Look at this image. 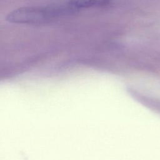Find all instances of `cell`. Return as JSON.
Instances as JSON below:
<instances>
[{
    "instance_id": "obj_1",
    "label": "cell",
    "mask_w": 160,
    "mask_h": 160,
    "mask_svg": "<svg viewBox=\"0 0 160 160\" xmlns=\"http://www.w3.org/2000/svg\"><path fill=\"white\" fill-rule=\"evenodd\" d=\"M71 12L66 3L46 7H23L10 12L6 19L11 23L42 24L61 17L71 15Z\"/></svg>"
},
{
    "instance_id": "obj_2",
    "label": "cell",
    "mask_w": 160,
    "mask_h": 160,
    "mask_svg": "<svg viewBox=\"0 0 160 160\" xmlns=\"http://www.w3.org/2000/svg\"><path fill=\"white\" fill-rule=\"evenodd\" d=\"M112 0H69L67 2L75 11L92 7H104L111 2Z\"/></svg>"
}]
</instances>
